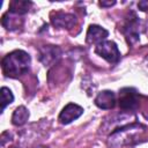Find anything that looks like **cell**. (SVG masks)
Masks as SVG:
<instances>
[{
	"instance_id": "8",
	"label": "cell",
	"mask_w": 148,
	"mask_h": 148,
	"mask_svg": "<svg viewBox=\"0 0 148 148\" xmlns=\"http://www.w3.org/2000/svg\"><path fill=\"white\" fill-rule=\"evenodd\" d=\"M60 57V49L57 46L47 45L40 49L39 51V60L44 65H50L54 61H57Z\"/></svg>"
},
{
	"instance_id": "14",
	"label": "cell",
	"mask_w": 148,
	"mask_h": 148,
	"mask_svg": "<svg viewBox=\"0 0 148 148\" xmlns=\"http://www.w3.org/2000/svg\"><path fill=\"white\" fill-rule=\"evenodd\" d=\"M138 7H139V8H140V10H142V12H148V1H147V0L139 1Z\"/></svg>"
},
{
	"instance_id": "6",
	"label": "cell",
	"mask_w": 148,
	"mask_h": 148,
	"mask_svg": "<svg viewBox=\"0 0 148 148\" xmlns=\"http://www.w3.org/2000/svg\"><path fill=\"white\" fill-rule=\"evenodd\" d=\"M108 35H109L108 30H105L104 28H102L99 25H95L94 24V25H90L88 28L86 40L89 44H99V43L105 40Z\"/></svg>"
},
{
	"instance_id": "13",
	"label": "cell",
	"mask_w": 148,
	"mask_h": 148,
	"mask_svg": "<svg viewBox=\"0 0 148 148\" xmlns=\"http://www.w3.org/2000/svg\"><path fill=\"white\" fill-rule=\"evenodd\" d=\"M14 101V96L12 94V91L7 88V87H2L1 88V112L6 109V106L8 104H10Z\"/></svg>"
},
{
	"instance_id": "10",
	"label": "cell",
	"mask_w": 148,
	"mask_h": 148,
	"mask_svg": "<svg viewBox=\"0 0 148 148\" xmlns=\"http://www.w3.org/2000/svg\"><path fill=\"white\" fill-rule=\"evenodd\" d=\"M1 23L7 30H15L22 25V18H20L17 14H14L8 10L6 14H3Z\"/></svg>"
},
{
	"instance_id": "2",
	"label": "cell",
	"mask_w": 148,
	"mask_h": 148,
	"mask_svg": "<svg viewBox=\"0 0 148 148\" xmlns=\"http://www.w3.org/2000/svg\"><path fill=\"white\" fill-rule=\"evenodd\" d=\"M95 52L112 64L117 62L120 59V52L118 50V46L112 40H104V42L97 44Z\"/></svg>"
},
{
	"instance_id": "15",
	"label": "cell",
	"mask_w": 148,
	"mask_h": 148,
	"mask_svg": "<svg viewBox=\"0 0 148 148\" xmlns=\"http://www.w3.org/2000/svg\"><path fill=\"white\" fill-rule=\"evenodd\" d=\"M114 3H116V1H111V2H105V1H101V2H99V6H102V7H110V6L114 5Z\"/></svg>"
},
{
	"instance_id": "12",
	"label": "cell",
	"mask_w": 148,
	"mask_h": 148,
	"mask_svg": "<svg viewBox=\"0 0 148 148\" xmlns=\"http://www.w3.org/2000/svg\"><path fill=\"white\" fill-rule=\"evenodd\" d=\"M32 3L30 1H21V0H14L9 3V12L14 13V14H17V15H22V14H25L30 6Z\"/></svg>"
},
{
	"instance_id": "7",
	"label": "cell",
	"mask_w": 148,
	"mask_h": 148,
	"mask_svg": "<svg viewBox=\"0 0 148 148\" xmlns=\"http://www.w3.org/2000/svg\"><path fill=\"white\" fill-rule=\"evenodd\" d=\"M124 32L128 39V42L133 43L138 40L139 38V21L134 13H132V17H128L126 20V23L124 25Z\"/></svg>"
},
{
	"instance_id": "16",
	"label": "cell",
	"mask_w": 148,
	"mask_h": 148,
	"mask_svg": "<svg viewBox=\"0 0 148 148\" xmlns=\"http://www.w3.org/2000/svg\"><path fill=\"white\" fill-rule=\"evenodd\" d=\"M39 148H45V147H39Z\"/></svg>"
},
{
	"instance_id": "3",
	"label": "cell",
	"mask_w": 148,
	"mask_h": 148,
	"mask_svg": "<svg viewBox=\"0 0 148 148\" xmlns=\"http://www.w3.org/2000/svg\"><path fill=\"white\" fill-rule=\"evenodd\" d=\"M138 94L133 88H124L119 92V106L124 110H134L138 106Z\"/></svg>"
},
{
	"instance_id": "4",
	"label": "cell",
	"mask_w": 148,
	"mask_h": 148,
	"mask_svg": "<svg viewBox=\"0 0 148 148\" xmlns=\"http://www.w3.org/2000/svg\"><path fill=\"white\" fill-rule=\"evenodd\" d=\"M82 113H83V109L81 106H79V105H76L74 103H69L60 112L59 121L61 124H69L73 120L77 119Z\"/></svg>"
},
{
	"instance_id": "9",
	"label": "cell",
	"mask_w": 148,
	"mask_h": 148,
	"mask_svg": "<svg viewBox=\"0 0 148 148\" xmlns=\"http://www.w3.org/2000/svg\"><path fill=\"white\" fill-rule=\"evenodd\" d=\"M95 104L99 109H112L116 105V95L110 90H104L97 95L95 98Z\"/></svg>"
},
{
	"instance_id": "5",
	"label": "cell",
	"mask_w": 148,
	"mask_h": 148,
	"mask_svg": "<svg viewBox=\"0 0 148 148\" xmlns=\"http://www.w3.org/2000/svg\"><path fill=\"white\" fill-rule=\"evenodd\" d=\"M51 22L54 27L61 28V29H71L75 25L76 23V17L73 14H67V13H54L51 16Z\"/></svg>"
},
{
	"instance_id": "11",
	"label": "cell",
	"mask_w": 148,
	"mask_h": 148,
	"mask_svg": "<svg viewBox=\"0 0 148 148\" xmlns=\"http://www.w3.org/2000/svg\"><path fill=\"white\" fill-rule=\"evenodd\" d=\"M29 118V111L24 106H18L15 109L13 116H12V123L15 126H22L23 124L27 123Z\"/></svg>"
},
{
	"instance_id": "1",
	"label": "cell",
	"mask_w": 148,
	"mask_h": 148,
	"mask_svg": "<svg viewBox=\"0 0 148 148\" xmlns=\"http://www.w3.org/2000/svg\"><path fill=\"white\" fill-rule=\"evenodd\" d=\"M30 60V56L22 50H15L8 53L1 62L3 74L9 77H18L25 74L29 71Z\"/></svg>"
}]
</instances>
